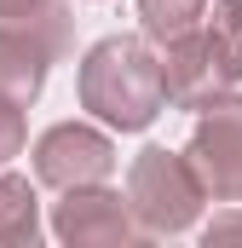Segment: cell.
I'll use <instances>...</instances> for the list:
<instances>
[{"label": "cell", "mask_w": 242, "mask_h": 248, "mask_svg": "<svg viewBox=\"0 0 242 248\" xmlns=\"http://www.w3.org/2000/svg\"><path fill=\"white\" fill-rule=\"evenodd\" d=\"M81 104L98 116V122L121 127V133H138V127L156 122V110L167 104L162 93V58L138 41V35H110L98 41L87 63H81Z\"/></svg>", "instance_id": "obj_1"}, {"label": "cell", "mask_w": 242, "mask_h": 248, "mask_svg": "<svg viewBox=\"0 0 242 248\" xmlns=\"http://www.w3.org/2000/svg\"><path fill=\"white\" fill-rule=\"evenodd\" d=\"M202 179L190 173V162L173 156V150H144L138 162H133V173H127V208H133V219L144 225V231H156V237H167V231H184L190 219H196V208H202Z\"/></svg>", "instance_id": "obj_2"}, {"label": "cell", "mask_w": 242, "mask_h": 248, "mask_svg": "<svg viewBox=\"0 0 242 248\" xmlns=\"http://www.w3.org/2000/svg\"><path fill=\"white\" fill-rule=\"evenodd\" d=\"M63 35H69V23H63V6H52V0L29 17H6L0 23V98L29 104L46 81V63L63 52Z\"/></svg>", "instance_id": "obj_3"}, {"label": "cell", "mask_w": 242, "mask_h": 248, "mask_svg": "<svg viewBox=\"0 0 242 248\" xmlns=\"http://www.w3.org/2000/svg\"><path fill=\"white\" fill-rule=\"evenodd\" d=\"M196 133L184 144L190 173L202 179V190H213L219 202L242 196V98L213 93L208 104H196Z\"/></svg>", "instance_id": "obj_4"}, {"label": "cell", "mask_w": 242, "mask_h": 248, "mask_svg": "<svg viewBox=\"0 0 242 248\" xmlns=\"http://www.w3.org/2000/svg\"><path fill=\"white\" fill-rule=\"evenodd\" d=\"M116 168V144L98 133V127H81V122H63L52 133H41L35 144V173L41 185L69 190V185H104Z\"/></svg>", "instance_id": "obj_5"}, {"label": "cell", "mask_w": 242, "mask_h": 248, "mask_svg": "<svg viewBox=\"0 0 242 248\" xmlns=\"http://www.w3.org/2000/svg\"><path fill=\"white\" fill-rule=\"evenodd\" d=\"M52 231H58L63 243H127V237H138V225H133V208H127V196L116 190H98V185H69L58 202V214H52Z\"/></svg>", "instance_id": "obj_6"}, {"label": "cell", "mask_w": 242, "mask_h": 248, "mask_svg": "<svg viewBox=\"0 0 242 248\" xmlns=\"http://www.w3.org/2000/svg\"><path fill=\"white\" fill-rule=\"evenodd\" d=\"M208 23L196 29L202 46H208V63L219 75V87H237L242 81V0H213V12H202Z\"/></svg>", "instance_id": "obj_7"}, {"label": "cell", "mask_w": 242, "mask_h": 248, "mask_svg": "<svg viewBox=\"0 0 242 248\" xmlns=\"http://www.w3.org/2000/svg\"><path fill=\"white\" fill-rule=\"evenodd\" d=\"M35 237H41V208L29 179L0 173V243H35Z\"/></svg>", "instance_id": "obj_8"}, {"label": "cell", "mask_w": 242, "mask_h": 248, "mask_svg": "<svg viewBox=\"0 0 242 248\" xmlns=\"http://www.w3.org/2000/svg\"><path fill=\"white\" fill-rule=\"evenodd\" d=\"M202 12H208V0H138V17H144L150 41H173L184 29H196Z\"/></svg>", "instance_id": "obj_9"}, {"label": "cell", "mask_w": 242, "mask_h": 248, "mask_svg": "<svg viewBox=\"0 0 242 248\" xmlns=\"http://www.w3.org/2000/svg\"><path fill=\"white\" fill-rule=\"evenodd\" d=\"M23 150V104L0 98V162H12Z\"/></svg>", "instance_id": "obj_10"}, {"label": "cell", "mask_w": 242, "mask_h": 248, "mask_svg": "<svg viewBox=\"0 0 242 248\" xmlns=\"http://www.w3.org/2000/svg\"><path fill=\"white\" fill-rule=\"evenodd\" d=\"M208 243H242V214H219L208 225Z\"/></svg>", "instance_id": "obj_11"}, {"label": "cell", "mask_w": 242, "mask_h": 248, "mask_svg": "<svg viewBox=\"0 0 242 248\" xmlns=\"http://www.w3.org/2000/svg\"><path fill=\"white\" fill-rule=\"evenodd\" d=\"M46 0H0V17H29V12H41Z\"/></svg>", "instance_id": "obj_12"}]
</instances>
